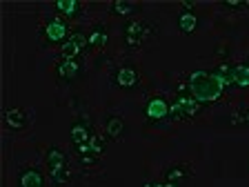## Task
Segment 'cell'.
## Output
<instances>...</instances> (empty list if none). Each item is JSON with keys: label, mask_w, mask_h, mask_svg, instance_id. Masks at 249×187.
Masks as SVG:
<instances>
[{"label": "cell", "mask_w": 249, "mask_h": 187, "mask_svg": "<svg viewBox=\"0 0 249 187\" xmlns=\"http://www.w3.org/2000/svg\"><path fill=\"white\" fill-rule=\"evenodd\" d=\"M223 7H227V9H243V7H249V2H245V0H225Z\"/></svg>", "instance_id": "603a6c76"}, {"label": "cell", "mask_w": 249, "mask_h": 187, "mask_svg": "<svg viewBox=\"0 0 249 187\" xmlns=\"http://www.w3.org/2000/svg\"><path fill=\"white\" fill-rule=\"evenodd\" d=\"M5 123H7V127L14 131L25 130L27 125H29V112H25V109H20V107L9 109L5 114Z\"/></svg>", "instance_id": "8fae6325"}, {"label": "cell", "mask_w": 249, "mask_h": 187, "mask_svg": "<svg viewBox=\"0 0 249 187\" xmlns=\"http://www.w3.org/2000/svg\"><path fill=\"white\" fill-rule=\"evenodd\" d=\"M213 74H216L218 80H220L225 87L236 85V65H233V62H220V65H218V69Z\"/></svg>", "instance_id": "9a60e30c"}, {"label": "cell", "mask_w": 249, "mask_h": 187, "mask_svg": "<svg viewBox=\"0 0 249 187\" xmlns=\"http://www.w3.org/2000/svg\"><path fill=\"white\" fill-rule=\"evenodd\" d=\"M145 116L151 123H158V120L167 118V116H169V103H167L162 96H154V98H149L145 105Z\"/></svg>", "instance_id": "ba28073f"}, {"label": "cell", "mask_w": 249, "mask_h": 187, "mask_svg": "<svg viewBox=\"0 0 249 187\" xmlns=\"http://www.w3.org/2000/svg\"><path fill=\"white\" fill-rule=\"evenodd\" d=\"M105 138H107V136H96V134H93V138L89 140L85 147H87L91 154H96L100 158V156H103V151H105Z\"/></svg>", "instance_id": "7402d4cb"}, {"label": "cell", "mask_w": 249, "mask_h": 187, "mask_svg": "<svg viewBox=\"0 0 249 187\" xmlns=\"http://www.w3.org/2000/svg\"><path fill=\"white\" fill-rule=\"evenodd\" d=\"M236 87L240 89L249 87V60L236 62Z\"/></svg>", "instance_id": "d6986e66"}, {"label": "cell", "mask_w": 249, "mask_h": 187, "mask_svg": "<svg viewBox=\"0 0 249 187\" xmlns=\"http://www.w3.org/2000/svg\"><path fill=\"white\" fill-rule=\"evenodd\" d=\"M111 11L116 16H134L136 14V5L134 2H127V0H116L111 5Z\"/></svg>", "instance_id": "ffe728a7"}, {"label": "cell", "mask_w": 249, "mask_h": 187, "mask_svg": "<svg viewBox=\"0 0 249 187\" xmlns=\"http://www.w3.org/2000/svg\"><path fill=\"white\" fill-rule=\"evenodd\" d=\"M83 74V65L78 62V58H62L56 65V76L62 83H73L76 78H80Z\"/></svg>", "instance_id": "5b68a950"}, {"label": "cell", "mask_w": 249, "mask_h": 187, "mask_svg": "<svg viewBox=\"0 0 249 187\" xmlns=\"http://www.w3.org/2000/svg\"><path fill=\"white\" fill-rule=\"evenodd\" d=\"M116 85L124 92H131L140 85V74L134 65H123V67L116 72Z\"/></svg>", "instance_id": "8992f818"}, {"label": "cell", "mask_w": 249, "mask_h": 187, "mask_svg": "<svg viewBox=\"0 0 249 187\" xmlns=\"http://www.w3.org/2000/svg\"><path fill=\"white\" fill-rule=\"evenodd\" d=\"M76 158H78V163H83L85 167H91V165H96V161H98V156L96 154H91V151L87 150V147H78V154H76Z\"/></svg>", "instance_id": "44dd1931"}, {"label": "cell", "mask_w": 249, "mask_h": 187, "mask_svg": "<svg viewBox=\"0 0 249 187\" xmlns=\"http://www.w3.org/2000/svg\"><path fill=\"white\" fill-rule=\"evenodd\" d=\"M109 40V31L105 29V25H96L91 29V34L87 36V47H91L93 52H100Z\"/></svg>", "instance_id": "5bb4252c"}, {"label": "cell", "mask_w": 249, "mask_h": 187, "mask_svg": "<svg viewBox=\"0 0 249 187\" xmlns=\"http://www.w3.org/2000/svg\"><path fill=\"white\" fill-rule=\"evenodd\" d=\"M85 47H87V36H85L83 31H73L71 36L62 42L60 49H62V56L65 58H78L85 52Z\"/></svg>", "instance_id": "52a82bcc"}, {"label": "cell", "mask_w": 249, "mask_h": 187, "mask_svg": "<svg viewBox=\"0 0 249 187\" xmlns=\"http://www.w3.org/2000/svg\"><path fill=\"white\" fill-rule=\"evenodd\" d=\"M69 138H71V143L76 147L87 145L89 140L93 138V127L87 120H76V123H71V127H69Z\"/></svg>", "instance_id": "9c48e42d"}, {"label": "cell", "mask_w": 249, "mask_h": 187, "mask_svg": "<svg viewBox=\"0 0 249 187\" xmlns=\"http://www.w3.org/2000/svg\"><path fill=\"white\" fill-rule=\"evenodd\" d=\"M123 134H124L123 118H118V116H111V118H107V125H105V136H107L109 140H118Z\"/></svg>", "instance_id": "ac0fdd59"}, {"label": "cell", "mask_w": 249, "mask_h": 187, "mask_svg": "<svg viewBox=\"0 0 249 187\" xmlns=\"http://www.w3.org/2000/svg\"><path fill=\"white\" fill-rule=\"evenodd\" d=\"M178 29H180V34H185V36H192L194 31L198 29V18L192 11H182V14L178 16Z\"/></svg>", "instance_id": "2e32d148"}, {"label": "cell", "mask_w": 249, "mask_h": 187, "mask_svg": "<svg viewBox=\"0 0 249 187\" xmlns=\"http://www.w3.org/2000/svg\"><path fill=\"white\" fill-rule=\"evenodd\" d=\"M156 34L154 25L147 20H134V22H127L123 29V40L124 47L129 49H142L147 42L151 40V36Z\"/></svg>", "instance_id": "3957f363"}, {"label": "cell", "mask_w": 249, "mask_h": 187, "mask_svg": "<svg viewBox=\"0 0 249 187\" xmlns=\"http://www.w3.org/2000/svg\"><path fill=\"white\" fill-rule=\"evenodd\" d=\"M45 161H47V169H49V174H58V171L67 169V154H65L60 147H49Z\"/></svg>", "instance_id": "30bf717a"}, {"label": "cell", "mask_w": 249, "mask_h": 187, "mask_svg": "<svg viewBox=\"0 0 249 187\" xmlns=\"http://www.w3.org/2000/svg\"><path fill=\"white\" fill-rule=\"evenodd\" d=\"M18 185L20 187H45V176L38 167H27L20 171V178H18Z\"/></svg>", "instance_id": "7c38bea8"}, {"label": "cell", "mask_w": 249, "mask_h": 187, "mask_svg": "<svg viewBox=\"0 0 249 187\" xmlns=\"http://www.w3.org/2000/svg\"><path fill=\"white\" fill-rule=\"evenodd\" d=\"M42 36H45L47 45H58V42H65L71 34H69V27L65 20L60 18H49L42 27Z\"/></svg>", "instance_id": "277c9868"}, {"label": "cell", "mask_w": 249, "mask_h": 187, "mask_svg": "<svg viewBox=\"0 0 249 187\" xmlns=\"http://www.w3.org/2000/svg\"><path fill=\"white\" fill-rule=\"evenodd\" d=\"M142 187H165V183H156V181H145Z\"/></svg>", "instance_id": "d4e9b609"}, {"label": "cell", "mask_w": 249, "mask_h": 187, "mask_svg": "<svg viewBox=\"0 0 249 187\" xmlns=\"http://www.w3.org/2000/svg\"><path fill=\"white\" fill-rule=\"evenodd\" d=\"M198 107H200V103L192 96L187 83L178 85L176 98H174V103L169 105V116H171V120H192L194 116H196Z\"/></svg>", "instance_id": "7a4b0ae2"}, {"label": "cell", "mask_w": 249, "mask_h": 187, "mask_svg": "<svg viewBox=\"0 0 249 187\" xmlns=\"http://www.w3.org/2000/svg\"><path fill=\"white\" fill-rule=\"evenodd\" d=\"M236 123L245 125V127H247V130H249V107L245 109V112H243V114H240V116H236Z\"/></svg>", "instance_id": "cb8c5ba5"}, {"label": "cell", "mask_w": 249, "mask_h": 187, "mask_svg": "<svg viewBox=\"0 0 249 187\" xmlns=\"http://www.w3.org/2000/svg\"><path fill=\"white\" fill-rule=\"evenodd\" d=\"M187 87L192 92V96L198 100L200 105H207V103H216L225 92V85L218 80L216 74L212 72H192L189 80H187Z\"/></svg>", "instance_id": "6da1fadb"}, {"label": "cell", "mask_w": 249, "mask_h": 187, "mask_svg": "<svg viewBox=\"0 0 249 187\" xmlns=\"http://www.w3.org/2000/svg\"><path fill=\"white\" fill-rule=\"evenodd\" d=\"M165 187H180V185H176V183H167V181H165Z\"/></svg>", "instance_id": "484cf974"}, {"label": "cell", "mask_w": 249, "mask_h": 187, "mask_svg": "<svg viewBox=\"0 0 249 187\" xmlns=\"http://www.w3.org/2000/svg\"><path fill=\"white\" fill-rule=\"evenodd\" d=\"M53 7H56V11L60 16H65V18H76V16L80 14V2H78V0H56Z\"/></svg>", "instance_id": "e0dca14e"}, {"label": "cell", "mask_w": 249, "mask_h": 187, "mask_svg": "<svg viewBox=\"0 0 249 187\" xmlns=\"http://www.w3.org/2000/svg\"><path fill=\"white\" fill-rule=\"evenodd\" d=\"M189 176H192V165H189V163H176V165H171L169 169H167L165 181L180 185V183L185 181V178H189Z\"/></svg>", "instance_id": "4fadbf2b"}]
</instances>
